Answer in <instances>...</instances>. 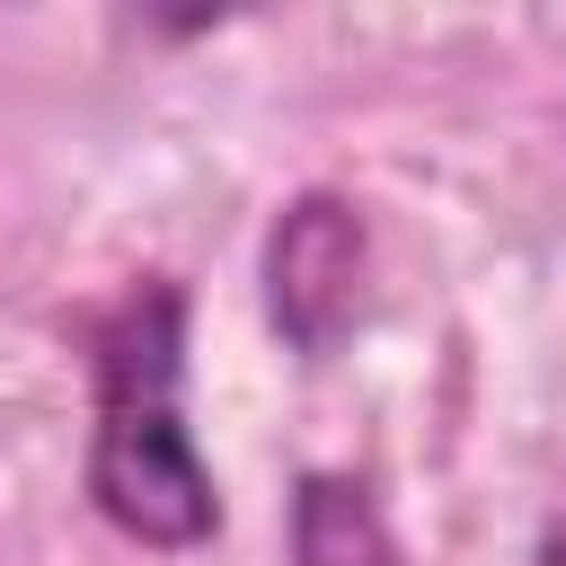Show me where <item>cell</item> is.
<instances>
[{"label": "cell", "instance_id": "obj_3", "mask_svg": "<svg viewBox=\"0 0 566 566\" xmlns=\"http://www.w3.org/2000/svg\"><path fill=\"white\" fill-rule=\"evenodd\" d=\"M283 557L292 566H416L380 486L363 469H301L283 495Z\"/></svg>", "mask_w": 566, "mask_h": 566}, {"label": "cell", "instance_id": "obj_1", "mask_svg": "<svg viewBox=\"0 0 566 566\" xmlns=\"http://www.w3.org/2000/svg\"><path fill=\"white\" fill-rule=\"evenodd\" d=\"M80 371H88V513L159 557H195L221 539V478L186 424V345L195 292L168 265L124 274L97 310H80Z\"/></svg>", "mask_w": 566, "mask_h": 566}, {"label": "cell", "instance_id": "obj_4", "mask_svg": "<svg viewBox=\"0 0 566 566\" xmlns=\"http://www.w3.org/2000/svg\"><path fill=\"white\" fill-rule=\"evenodd\" d=\"M531 566H566V486L539 504V531H531Z\"/></svg>", "mask_w": 566, "mask_h": 566}, {"label": "cell", "instance_id": "obj_2", "mask_svg": "<svg viewBox=\"0 0 566 566\" xmlns=\"http://www.w3.org/2000/svg\"><path fill=\"white\" fill-rule=\"evenodd\" d=\"M265 327L283 336V354L327 363L345 354V336L371 318V221L345 186H301L274 221H265Z\"/></svg>", "mask_w": 566, "mask_h": 566}]
</instances>
